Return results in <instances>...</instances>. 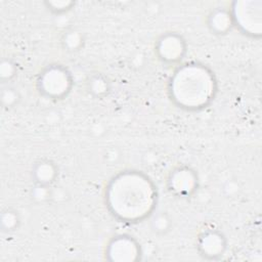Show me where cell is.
<instances>
[{
    "mask_svg": "<svg viewBox=\"0 0 262 262\" xmlns=\"http://www.w3.org/2000/svg\"><path fill=\"white\" fill-rule=\"evenodd\" d=\"M104 204L118 221L136 224L156 211L159 192L152 179L144 172L127 169L115 174L104 188Z\"/></svg>",
    "mask_w": 262,
    "mask_h": 262,
    "instance_id": "obj_1",
    "label": "cell"
},
{
    "mask_svg": "<svg viewBox=\"0 0 262 262\" xmlns=\"http://www.w3.org/2000/svg\"><path fill=\"white\" fill-rule=\"evenodd\" d=\"M167 91L174 105L184 111L198 112L209 106L214 100L218 82L208 66L189 61L175 68L168 81Z\"/></svg>",
    "mask_w": 262,
    "mask_h": 262,
    "instance_id": "obj_2",
    "label": "cell"
},
{
    "mask_svg": "<svg viewBox=\"0 0 262 262\" xmlns=\"http://www.w3.org/2000/svg\"><path fill=\"white\" fill-rule=\"evenodd\" d=\"M73 85L72 73L60 63H51L43 68L36 81L40 95L51 100H60L67 97Z\"/></svg>",
    "mask_w": 262,
    "mask_h": 262,
    "instance_id": "obj_3",
    "label": "cell"
},
{
    "mask_svg": "<svg viewBox=\"0 0 262 262\" xmlns=\"http://www.w3.org/2000/svg\"><path fill=\"white\" fill-rule=\"evenodd\" d=\"M229 10L233 28L243 35L260 39L262 36V1L261 0H235Z\"/></svg>",
    "mask_w": 262,
    "mask_h": 262,
    "instance_id": "obj_4",
    "label": "cell"
},
{
    "mask_svg": "<svg viewBox=\"0 0 262 262\" xmlns=\"http://www.w3.org/2000/svg\"><path fill=\"white\" fill-rule=\"evenodd\" d=\"M139 242L128 233L112 236L104 248V259L112 262H135L141 259Z\"/></svg>",
    "mask_w": 262,
    "mask_h": 262,
    "instance_id": "obj_5",
    "label": "cell"
},
{
    "mask_svg": "<svg viewBox=\"0 0 262 262\" xmlns=\"http://www.w3.org/2000/svg\"><path fill=\"white\" fill-rule=\"evenodd\" d=\"M187 52L185 39L176 32L162 34L155 43V53L160 61L168 66H178Z\"/></svg>",
    "mask_w": 262,
    "mask_h": 262,
    "instance_id": "obj_6",
    "label": "cell"
},
{
    "mask_svg": "<svg viewBox=\"0 0 262 262\" xmlns=\"http://www.w3.org/2000/svg\"><path fill=\"white\" fill-rule=\"evenodd\" d=\"M166 184L168 191L172 195L186 199L195 193L199 187V176L191 167L181 165L170 171Z\"/></svg>",
    "mask_w": 262,
    "mask_h": 262,
    "instance_id": "obj_7",
    "label": "cell"
},
{
    "mask_svg": "<svg viewBox=\"0 0 262 262\" xmlns=\"http://www.w3.org/2000/svg\"><path fill=\"white\" fill-rule=\"evenodd\" d=\"M227 248V241L222 231L216 228L202 230L196 238V249L200 255L207 260L221 258Z\"/></svg>",
    "mask_w": 262,
    "mask_h": 262,
    "instance_id": "obj_8",
    "label": "cell"
},
{
    "mask_svg": "<svg viewBox=\"0 0 262 262\" xmlns=\"http://www.w3.org/2000/svg\"><path fill=\"white\" fill-rule=\"evenodd\" d=\"M207 26L210 32L217 36L226 35L233 28L229 7L219 6L210 11L207 16Z\"/></svg>",
    "mask_w": 262,
    "mask_h": 262,
    "instance_id": "obj_9",
    "label": "cell"
},
{
    "mask_svg": "<svg viewBox=\"0 0 262 262\" xmlns=\"http://www.w3.org/2000/svg\"><path fill=\"white\" fill-rule=\"evenodd\" d=\"M58 176V167L49 159H40L33 165L32 179L34 184L52 186Z\"/></svg>",
    "mask_w": 262,
    "mask_h": 262,
    "instance_id": "obj_10",
    "label": "cell"
},
{
    "mask_svg": "<svg viewBox=\"0 0 262 262\" xmlns=\"http://www.w3.org/2000/svg\"><path fill=\"white\" fill-rule=\"evenodd\" d=\"M111 89V81L102 73H93L89 75L86 80V90L94 98H104L108 95Z\"/></svg>",
    "mask_w": 262,
    "mask_h": 262,
    "instance_id": "obj_11",
    "label": "cell"
},
{
    "mask_svg": "<svg viewBox=\"0 0 262 262\" xmlns=\"http://www.w3.org/2000/svg\"><path fill=\"white\" fill-rule=\"evenodd\" d=\"M60 43L64 50L69 52H77L83 48L85 37L81 31L77 29H71L62 34Z\"/></svg>",
    "mask_w": 262,
    "mask_h": 262,
    "instance_id": "obj_12",
    "label": "cell"
},
{
    "mask_svg": "<svg viewBox=\"0 0 262 262\" xmlns=\"http://www.w3.org/2000/svg\"><path fill=\"white\" fill-rule=\"evenodd\" d=\"M148 219L150 229L158 235H165L172 228V219L167 212H154Z\"/></svg>",
    "mask_w": 262,
    "mask_h": 262,
    "instance_id": "obj_13",
    "label": "cell"
},
{
    "mask_svg": "<svg viewBox=\"0 0 262 262\" xmlns=\"http://www.w3.org/2000/svg\"><path fill=\"white\" fill-rule=\"evenodd\" d=\"M1 229L4 232H12L16 230L20 224V216L13 208H6L2 211L0 218Z\"/></svg>",
    "mask_w": 262,
    "mask_h": 262,
    "instance_id": "obj_14",
    "label": "cell"
},
{
    "mask_svg": "<svg viewBox=\"0 0 262 262\" xmlns=\"http://www.w3.org/2000/svg\"><path fill=\"white\" fill-rule=\"evenodd\" d=\"M20 98L21 96L18 90L8 84H6L1 90V94H0L1 104L6 110L15 107L19 103Z\"/></svg>",
    "mask_w": 262,
    "mask_h": 262,
    "instance_id": "obj_15",
    "label": "cell"
},
{
    "mask_svg": "<svg viewBox=\"0 0 262 262\" xmlns=\"http://www.w3.org/2000/svg\"><path fill=\"white\" fill-rule=\"evenodd\" d=\"M17 75V64L11 58H3L0 62V80L8 84Z\"/></svg>",
    "mask_w": 262,
    "mask_h": 262,
    "instance_id": "obj_16",
    "label": "cell"
},
{
    "mask_svg": "<svg viewBox=\"0 0 262 262\" xmlns=\"http://www.w3.org/2000/svg\"><path fill=\"white\" fill-rule=\"evenodd\" d=\"M46 8L54 14H62L73 8L75 2L70 0H53L44 2Z\"/></svg>",
    "mask_w": 262,
    "mask_h": 262,
    "instance_id": "obj_17",
    "label": "cell"
},
{
    "mask_svg": "<svg viewBox=\"0 0 262 262\" xmlns=\"http://www.w3.org/2000/svg\"><path fill=\"white\" fill-rule=\"evenodd\" d=\"M52 190L51 186H45V185H39V184H34V187L32 188L31 191V196L34 201L38 203L45 202L51 198Z\"/></svg>",
    "mask_w": 262,
    "mask_h": 262,
    "instance_id": "obj_18",
    "label": "cell"
}]
</instances>
